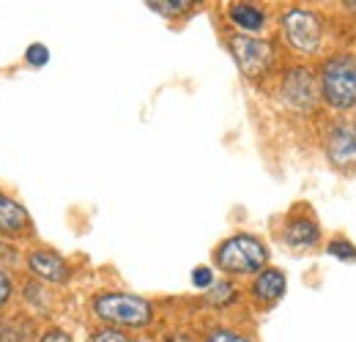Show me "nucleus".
Masks as SVG:
<instances>
[{
  "instance_id": "nucleus-7",
  "label": "nucleus",
  "mask_w": 356,
  "mask_h": 342,
  "mask_svg": "<svg viewBox=\"0 0 356 342\" xmlns=\"http://www.w3.org/2000/svg\"><path fill=\"white\" fill-rule=\"evenodd\" d=\"M28 268L36 277H42L47 282H55V285H63L69 279V274H72V268H69V263L63 257L55 255V252H47V250L31 252L28 255Z\"/></svg>"
},
{
  "instance_id": "nucleus-1",
  "label": "nucleus",
  "mask_w": 356,
  "mask_h": 342,
  "mask_svg": "<svg viewBox=\"0 0 356 342\" xmlns=\"http://www.w3.org/2000/svg\"><path fill=\"white\" fill-rule=\"evenodd\" d=\"M93 312L96 318L115 323V326H129V329H140L148 326L154 318V307L140 296H129V293H102L93 299Z\"/></svg>"
},
{
  "instance_id": "nucleus-15",
  "label": "nucleus",
  "mask_w": 356,
  "mask_h": 342,
  "mask_svg": "<svg viewBox=\"0 0 356 342\" xmlns=\"http://www.w3.org/2000/svg\"><path fill=\"white\" fill-rule=\"evenodd\" d=\"M329 252H332V255H337V257H343V260H356V250L348 244V241H332Z\"/></svg>"
},
{
  "instance_id": "nucleus-6",
  "label": "nucleus",
  "mask_w": 356,
  "mask_h": 342,
  "mask_svg": "<svg viewBox=\"0 0 356 342\" xmlns=\"http://www.w3.org/2000/svg\"><path fill=\"white\" fill-rule=\"evenodd\" d=\"M326 154L334 168H354L356 165V124L346 121L329 131Z\"/></svg>"
},
{
  "instance_id": "nucleus-8",
  "label": "nucleus",
  "mask_w": 356,
  "mask_h": 342,
  "mask_svg": "<svg viewBox=\"0 0 356 342\" xmlns=\"http://www.w3.org/2000/svg\"><path fill=\"white\" fill-rule=\"evenodd\" d=\"M282 93H285V99H288L291 107H296V110H310L312 101H315V83H312L310 72H307V69H293V72L285 77Z\"/></svg>"
},
{
  "instance_id": "nucleus-22",
  "label": "nucleus",
  "mask_w": 356,
  "mask_h": 342,
  "mask_svg": "<svg viewBox=\"0 0 356 342\" xmlns=\"http://www.w3.org/2000/svg\"><path fill=\"white\" fill-rule=\"evenodd\" d=\"M168 342H192V340H189L186 334H176V337H170Z\"/></svg>"
},
{
  "instance_id": "nucleus-13",
  "label": "nucleus",
  "mask_w": 356,
  "mask_h": 342,
  "mask_svg": "<svg viewBox=\"0 0 356 342\" xmlns=\"http://www.w3.org/2000/svg\"><path fill=\"white\" fill-rule=\"evenodd\" d=\"M154 11H159V14H168V17H173V14H184V11H189V0H168V3H148Z\"/></svg>"
},
{
  "instance_id": "nucleus-11",
  "label": "nucleus",
  "mask_w": 356,
  "mask_h": 342,
  "mask_svg": "<svg viewBox=\"0 0 356 342\" xmlns=\"http://www.w3.org/2000/svg\"><path fill=\"white\" fill-rule=\"evenodd\" d=\"M230 19H233L238 28L250 31V33H258V31L266 25V14H264L258 6H250V3H236V6H230Z\"/></svg>"
},
{
  "instance_id": "nucleus-5",
  "label": "nucleus",
  "mask_w": 356,
  "mask_h": 342,
  "mask_svg": "<svg viewBox=\"0 0 356 342\" xmlns=\"http://www.w3.org/2000/svg\"><path fill=\"white\" fill-rule=\"evenodd\" d=\"M230 49L236 55V63L238 69L247 74V77H258L264 74L271 60H274V49L271 44L264 39H252V36H233L230 39Z\"/></svg>"
},
{
  "instance_id": "nucleus-9",
  "label": "nucleus",
  "mask_w": 356,
  "mask_h": 342,
  "mask_svg": "<svg viewBox=\"0 0 356 342\" xmlns=\"http://www.w3.org/2000/svg\"><path fill=\"white\" fill-rule=\"evenodd\" d=\"M28 225H31L28 211H25L17 200H11V197L0 195V236L22 233V230H28Z\"/></svg>"
},
{
  "instance_id": "nucleus-3",
  "label": "nucleus",
  "mask_w": 356,
  "mask_h": 342,
  "mask_svg": "<svg viewBox=\"0 0 356 342\" xmlns=\"http://www.w3.org/2000/svg\"><path fill=\"white\" fill-rule=\"evenodd\" d=\"M266 247L255 236H233L217 250V266L227 274H255L266 266Z\"/></svg>"
},
{
  "instance_id": "nucleus-4",
  "label": "nucleus",
  "mask_w": 356,
  "mask_h": 342,
  "mask_svg": "<svg viewBox=\"0 0 356 342\" xmlns=\"http://www.w3.org/2000/svg\"><path fill=\"white\" fill-rule=\"evenodd\" d=\"M282 28H285V39L288 44L296 49V52H305L310 55L321 47V19L312 14V11H305V8H291L282 19Z\"/></svg>"
},
{
  "instance_id": "nucleus-10",
  "label": "nucleus",
  "mask_w": 356,
  "mask_h": 342,
  "mask_svg": "<svg viewBox=\"0 0 356 342\" xmlns=\"http://www.w3.org/2000/svg\"><path fill=\"white\" fill-rule=\"evenodd\" d=\"M252 293L261 301H277L285 293V277H282V271H277V268L261 271L258 279H255V285H252Z\"/></svg>"
},
{
  "instance_id": "nucleus-23",
  "label": "nucleus",
  "mask_w": 356,
  "mask_h": 342,
  "mask_svg": "<svg viewBox=\"0 0 356 342\" xmlns=\"http://www.w3.org/2000/svg\"><path fill=\"white\" fill-rule=\"evenodd\" d=\"M346 6H348V8H354V11H356V3H346Z\"/></svg>"
},
{
  "instance_id": "nucleus-20",
  "label": "nucleus",
  "mask_w": 356,
  "mask_h": 342,
  "mask_svg": "<svg viewBox=\"0 0 356 342\" xmlns=\"http://www.w3.org/2000/svg\"><path fill=\"white\" fill-rule=\"evenodd\" d=\"M192 282H195L197 288H209V285H211V271H209V268H197V271L192 274Z\"/></svg>"
},
{
  "instance_id": "nucleus-2",
  "label": "nucleus",
  "mask_w": 356,
  "mask_h": 342,
  "mask_svg": "<svg viewBox=\"0 0 356 342\" xmlns=\"http://www.w3.org/2000/svg\"><path fill=\"white\" fill-rule=\"evenodd\" d=\"M321 93L337 110L356 107V58L337 55L326 60L323 74H321Z\"/></svg>"
},
{
  "instance_id": "nucleus-12",
  "label": "nucleus",
  "mask_w": 356,
  "mask_h": 342,
  "mask_svg": "<svg viewBox=\"0 0 356 342\" xmlns=\"http://www.w3.org/2000/svg\"><path fill=\"white\" fill-rule=\"evenodd\" d=\"M285 238L291 247H312L318 241V225L310 219H291L285 227Z\"/></svg>"
},
{
  "instance_id": "nucleus-21",
  "label": "nucleus",
  "mask_w": 356,
  "mask_h": 342,
  "mask_svg": "<svg viewBox=\"0 0 356 342\" xmlns=\"http://www.w3.org/2000/svg\"><path fill=\"white\" fill-rule=\"evenodd\" d=\"M39 342H72V337H69L63 329H49Z\"/></svg>"
},
{
  "instance_id": "nucleus-18",
  "label": "nucleus",
  "mask_w": 356,
  "mask_h": 342,
  "mask_svg": "<svg viewBox=\"0 0 356 342\" xmlns=\"http://www.w3.org/2000/svg\"><path fill=\"white\" fill-rule=\"evenodd\" d=\"M209 299L214 301V304H222V301L233 299V288H230L227 282H220V285L214 288V293H209Z\"/></svg>"
},
{
  "instance_id": "nucleus-17",
  "label": "nucleus",
  "mask_w": 356,
  "mask_h": 342,
  "mask_svg": "<svg viewBox=\"0 0 356 342\" xmlns=\"http://www.w3.org/2000/svg\"><path fill=\"white\" fill-rule=\"evenodd\" d=\"M90 342H129L118 329H99L96 334H93V340Z\"/></svg>"
},
{
  "instance_id": "nucleus-16",
  "label": "nucleus",
  "mask_w": 356,
  "mask_h": 342,
  "mask_svg": "<svg viewBox=\"0 0 356 342\" xmlns=\"http://www.w3.org/2000/svg\"><path fill=\"white\" fill-rule=\"evenodd\" d=\"M206 342H250V340H247V337H241V334H236V332L217 329V332H211V334H209V340Z\"/></svg>"
},
{
  "instance_id": "nucleus-14",
  "label": "nucleus",
  "mask_w": 356,
  "mask_h": 342,
  "mask_svg": "<svg viewBox=\"0 0 356 342\" xmlns=\"http://www.w3.org/2000/svg\"><path fill=\"white\" fill-rule=\"evenodd\" d=\"M47 60H49V52H47L44 44H33V47H28V63H33V66H44Z\"/></svg>"
},
{
  "instance_id": "nucleus-19",
  "label": "nucleus",
  "mask_w": 356,
  "mask_h": 342,
  "mask_svg": "<svg viewBox=\"0 0 356 342\" xmlns=\"http://www.w3.org/2000/svg\"><path fill=\"white\" fill-rule=\"evenodd\" d=\"M11 291H14V285H11L8 274L0 271V307H6V301L11 299Z\"/></svg>"
}]
</instances>
